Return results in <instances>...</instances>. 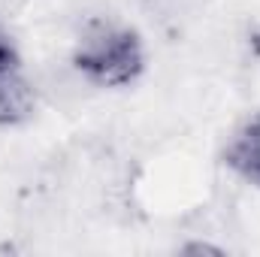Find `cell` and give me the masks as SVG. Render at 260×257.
Here are the masks:
<instances>
[{"label": "cell", "mask_w": 260, "mask_h": 257, "mask_svg": "<svg viewBox=\"0 0 260 257\" xmlns=\"http://www.w3.org/2000/svg\"><path fill=\"white\" fill-rule=\"evenodd\" d=\"M73 67L82 73V79L106 88L127 85L142 70V46L139 37L112 21L91 24L73 55Z\"/></svg>", "instance_id": "1"}, {"label": "cell", "mask_w": 260, "mask_h": 257, "mask_svg": "<svg viewBox=\"0 0 260 257\" xmlns=\"http://www.w3.org/2000/svg\"><path fill=\"white\" fill-rule=\"evenodd\" d=\"M34 112V88L18 73V67L0 70V127L21 124Z\"/></svg>", "instance_id": "2"}, {"label": "cell", "mask_w": 260, "mask_h": 257, "mask_svg": "<svg viewBox=\"0 0 260 257\" xmlns=\"http://www.w3.org/2000/svg\"><path fill=\"white\" fill-rule=\"evenodd\" d=\"M224 157L233 173H239L251 185H260V115L236 130Z\"/></svg>", "instance_id": "3"}, {"label": "cell", "mask_w": 260, "mask_h": 257, "mask_svg": "<svg viewBox=\"0 0 260 257\" xmlns=\"http://www.w3.org/2000/svg\"><path fill=\"white\" fill-rule=\"evenodd\" d=\"M3 67H18V52H15V43H12L9 30L0 21V70Z\"/></svg>", "instance_id": "4"}]
</instances>
